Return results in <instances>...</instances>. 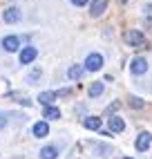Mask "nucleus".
<instances>
[{"mask_svg":"<svg viewBox=\"0 0 152 159\" xmlns=\"http://www.w3.org/2000/svg\"><path fill=\"white\" fill-rule=\"evenodd\" d=\"M72 2H74L76 7H83V5H87V2H90V0H72Z\"/></svg>","mask_w":152,"mask_h":159,"instance_id":"nucleus-19","label":"nucleus"},{"mask_svg":"<svg viewBox=\"0 0 152 159\" xmlns=\"http://www.w3.org/2000/svg\"><path fill=\"white\" fill-rule=\"evenodd\" d=\"M31 132H34V137H38V139L47 137V134H49V125H47V121H38V123H34Z\"/></svg>","mask_w":152,"mask_h":159,"instance_id":"nucleus-8","label":"nucleus"},{"mask_svg":"<svg viewBox=\"0 0 152 159\" xmlns=\"http://www.w3.org/2000/svg\"><path fill=\"white\" fill-rule=\"evenodd\" d=\"M2 18H5V23H18V20H20V9H16V7L5 9Z\"/></svg>","mask_w":152,"mask_h":159,"instance_id":"nucleus-9","label":"nucleus"},{"mask_svg":"<svg viewBox=\"0 0 152 159\" xmlns=\"http://www.w3.org/2000/svg\"><path fill=\"white\" fill-rule=\"evenodd\" d=\"M125 43H127L130 47H139V45H143V34H141V31H136V29L125 31Z\"/></svg>","mask_w":152,"mask_h":159,"instance_id":"nucleus-2","label":"nucleus"},{"mask_svg":"<svg viewBox=\"0 0 152 159\" xmlns=\"http://www.w3.org/2000/svg\"><path fill=\"white\" fill-rule=\"evenodd\" d=\"M107 9V0H92V5H90V14L94 18H99L103 11Z\"/></svg>","mask_w":152,"mask_h":159,"instance_id":"nucleus-6","label":"nucleus"},{"mask_svg":"<svg viewBox=\"0 0 152 159\" xmlns=\"http://www.w3.org/2000/svg\"><path fill=\"white\" fill-rule=\"evenodd\" d=\"M54 99H56V92H40V94H38V101L45 105V108L54 103Z\"/></svg>","mask_w":152,"mask_h":159,"instance_id":"nucleus-11","label":"nucleus"},{"mask_svg":"<svg viewBox=\"0 0 152 159\" xmlns=\"http://www.w3.org/2000/svg\"><path fill=\"white\" fill-rule=\"evenodd\" d=\"M38 76H40V70H38V67H36V70H34V72H31V74H29V81H31V83H34V81H36V79H38Z\"/></svg>","mask_w":152,"mask_h":159,"instance_id":"nucleus-18","label":"nucleus"},{"mask_svg":"<svg viewBox=\"0 0 152 159\" xmlns=\"http://www.w3.org/2000/svg\"><path fill=\"white\" fill-rule=\"evenodd\" d=\"M87 72H99L103 67V56L101 54H90L87 58H85V65H83Z\"/></svg>","mask_w":152,"mask_h":159,"instance_id":"nucleus-1","label":"nucleus"},{"mask_svg":"<svg viewBox=\"0 0 152 159\" xmlns=\"http://www.w3.org/2000/svg\"><path fill=\"white\" fill-rule=\"evenodd\" d=\"M5 123H7V119H5V114H0V130L5 128Z\"/></svg>","mask_w":152,"mask_h":159,"instance_id":"nucleus-20","label":"nucleus"},{"mask_svg":"<svg viewBox=\"0 0 152 159\" xmlns=\"http://www.w3.org/2000/svg\"><path fill=\"white\" fill-rule=\"evenodd\" d=\"M56 157H58V150L54 146H45L40 150V159H56Z\"/></svg>","mask_w":152,"mask_h":159,"instance_id":"nucleus-13","label":"nucleus"},{"mask_svg":"<svg viewBox=\"0 0 152 159\" xmlns=\"http://www.w3.org/2000/svg\"><path fill=\"white\" fill-rule=\"evenodd\" d=\"M2 47H5V52H18L20 38H18V36H7V38H2Z\"/></svg>","mask_w":152,"mask_h":159,"instance_id":"nucleus-7","label":"nucleus"},{"mask_svg":"<svg viewBox=\"0 0 152 159\" xmlns=\"http://www.w3.org/2000/svg\"><path fill=\"white\" fill-rule=\"evenodd\" d=\"M118 2H121V5H123V2H127V0H118Z\"/></svg>","mask_w":152,"mask_h":159,"instance_id":"nucleus-21","label":"nucleus"},{"mask_svg":"<svg viewBox=\"0 0 152 159\" xmlns=\"http://www.w3.org/2000/svg\"><path fill=\"white\" fill-rule=\"evenodd\" d=\"M150 143H152V134H150V132H141V134L136 137V150H139V152L148 150Z\"/></svg>","mask_w":152,"mask_h":159,"instance_id":"nucleus-5","label":"nucleus"},{"mask_svg":"<svg viewBox=\"0 0 152 159\" xmlns=\"http://www.w3.org/2000/svg\"><path fill=\"white\" fill-rule=\"evenodd\" d=\"M130 72L136 74V76L139 74H145L148 72V61L145 58H134L132 63H130Z\"/></svg>","mask_w":152,"mask_h":159,"instance_id":"nucleus-4","label":"nucleus"},{"mask_svg":"<svg viewBox=\"0 0 152 159\" xmlns=\"http://www.w3.org/2000/svg\"><path fill=\"white\" fill-rule=\"evenodd\" d=\"M83 123H85V128H87V130H99L101 128V116H87Z\"/></svg>","mask_w":152,"mask_h":159,"instance_id":"nucleus-12","label":"nucleus"},{"mask_svg":"<svg viewBox=\"0 0 152 159\" xmlns=\"http://www.w3.org/2000/svg\"><path fill=\"white\" fill-rule=\"evenodd\" d=\"M101 94H103V83L101 81L92 83V85H90V97H101Z\"/></svg>","mask_w":152,"mask_h":159,"instance_id":"nucleus-16","label":"nucleus"},{"mask_svg":"<svg viewBox=\"0 0 152 159\" xmlns=\"http://www.w3.org/2000/svg\"><path fill=\"white\" fill-rule=\"evenodd\" d=\"M110 130L112 132H123L125 130V121L121 116H110Z\"/></svg>","mask_w":152,"mask_h":159,"instance_id":"nucleus-10","label":"nucleus"},{"mask_svg":"<svg viewBox=\"0 0 152 159\" xmlns=\"http://www.w3.org/2000/svg\"><path fill=\"white\" fill-rule=\"evenodd\" d=\"M42 116H45V119H49V121H54V119H58V116H60V110L54 108V105H47L45 112H42Z\"/></svg>","mask_w":152,"mask_h":159,"instance_id":"nucleus-15","label":"nucleus"},{"mask_svg":"<svg viewBox=\"0 0 152 159\" xmlns=\"http://www.w3.org/2000/svg\"><path fill=\"white\" fill-rule=\"evenodd\" d=\"M130 105H132V108H143V101H141L139 97H132L130 99Z\"/></svg>","mask_w":152,"mask_h":159,"instance_id":"nucleus-17","label":"nucleus"},{"mask_svg":"<svg viewBox=\"0 0 152 159\" xmlns=\"http://www.w3.org/2000/svg\"><path fill=\"white\" fill-rule=\"evenodd\" d=\"M36 56H38V49L29 45V47H25L23 52H20V63H23V65H29V63L36 61Z\"/></svg>","mask_w":152,"mask_h":159,"instance_id":"nucleus-3","label":"nucleus"},{"mask_svg":"<svg viewBox=\"0 0 152 159\" xmlns=\"http://www.w3.org/2000/svg\"><path fill=\"white\" fill-rule=\"evenodd\" d=\"M83 72H85L83 65H72V67L67 70V76H69L72 81H76V79H81V76H83Z\"/></svg>","mask_w":152,"mask_h":159,"instance_id":"nucleus-14","label":"nucleus"}]
</instances>
